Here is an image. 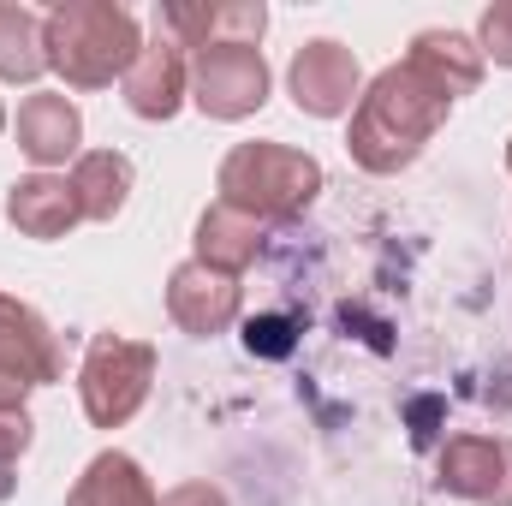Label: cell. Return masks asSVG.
<instances>
[{
	"instance_id": "1",
	"label": "cell",
	"mask_w": 512,
	"mask_h": 506,
	"mask_svg": "<svg viewBox=\"0 0 512 506\" xmlns=\"http://www.w3.org/2000/svg\"><path fill=\"white\" fill-rule=\"evenodd\" d=\"M447 114H453V90L435 84L423 66L399 60L358 96L346 149H352V161L364 173H399V167H411L423 155V143L435 131L447 126Z\"/></svg>"
},
{
	"instance_id": "2",
	"label": "cell",
	"mask_w": 512,
	"mask_h": 506,
	"mask_svg": "<svg viewBox=\"0 0 512 506\" xmlns=\"http://www.w3.org/2000/svg\"><path fill=\"white\" fill-rule=\"evenodd\" d=\"M42 48L72 90H102L131 72V60L143 54V36H137V18L114 0H60L42 18Z\"/></svg>"
},
{
	"instance_id": "3",
	"label": "cell",
	"mask_w": 512,
	"mask_h": 506,
	"mask_svg": "<svg viewBox=\"0 0 512 506\" xmlns=\"http://www.w3.org/2000/svg\"><path fill=\"white\" fill-rule=\"evenodd\" d=\"M221 203L262 221H298L322 191V161L286 143H239L221 161Z\"/></svg>"
},
{
	"instance_id": "4",
	"label": "cell",
	"mask_w": 512,
	"mask_h": 506,
	"mask_svg": "<svg viewBox=\"0 0 512 506\" xmlns=\"http://www.w3.org/2000/svg\"><path fill=\"white\" fill-rule=\"evenodd\" d=\"M155 381V346L143 340H120V334H96L78 370V393H84V417L96 429H120L137 417V405L149 399Z\"/></svg>"
},
{
	"instance_id": "5",
	"label": "cell",
	"mask_w": 512,
	"mask_h": 506,
	"mask_svg": "<svg viewBox=\"0 0 512 506\" xmlns=\"http://www.w3.org/2000/svg\"><path fill=\"white\" fill-rule=\"evenodd\" d=\"M191 102L209 120H251L268 102V60L256 42H209L191 54Z\"/></svg>"
},
{
	"instance_id": "6",
	"label": "cell",
	"mask_w": 512,
	"mask_h": 506,
	"mask_svg": "<svg viewBox=\"0 0 512 506\" xmlns=\"http://www.w3.org/2000/svg\"><path fill=\"white\" fill-rule=\"evenodd\" d=\"M286 84H292L298 114H310V120H340V114H352L358 96H364L358 54L340 48V42H304V48L292 54Z\"/></svg>"
},
{
	"instance_id": "7",
	"label": "cell",
	"mask_w": 512,
	"mask_h": 506,
	"mask_svg": "<svg viewBox=\"0 0 512 506\" xmlns=\"http://www.w3.org/2000/svg\"><path fill=\"white\" fill-rule=\"evenodd\" d=\"M435 483L459 501L477 506H512V435H453L435 459Z\"/></svg>"
},
{
	"instance_id": "8",
	"label": "cell",
	"mask_w": 512,
	"mask_h": 506,
	"mask_svg": "<svg viewBox=\"0 0 512 506\" xmlns=\"http://www.w3.org/2000/svg\"><path fill=\"white\" fill-rule=\"evenodd\" d=\"M167 316H173L185 334H197V340L227 334V328L239 322V280L221 274V268H203V262L191 256V262H179L173 280H167Z\"/></svg>"
},
{
	"instance_id": "9",
	"label": "cell",
	"mask_w": 512,
	"mask_h": 506,
	"mask_svg": "<svg viewBox=\"0 0 512 506\" xmlns=\"http://www.w3.org/2000/svg\"><path fill=\"white\" fill-rule=\"evenodd\" d=\"M120 84H126V108L137 120H173L191 96V60L173 36H155V42H143V54L131 60Z\"/></svg>"
},
{
	"instance_id": "10",
	"label": "cell",
	"mask_w": 512,
	"mask_h": 506,
	"mask_svg": "<svg viewBox=\"0 0 512 506\" xmlns=\"http://www.w3.org/2000/svg\"><path fill=\"white\" fill-rule=\"evenodd\" d=\"M0 376H18L30 387H48L66 376V352H60L54 328L6 292H0Z\"/></svg>"
},
{
	"instance_id": "11",
	"label": "cell",
	"mask_w": 512,
	"mask_h": 506,
	"mask_svg": "<svg viewBox=\"0 0 512 506\" xmlns=\"http://www.w3.org/2000/svg\"><path fill=\"white\" fill-rule=\"evenodd\" d=\"M155 24H161V36H173L179 48H209V42H262V30H268V6L262 0H221V6H185V0H173V6H161L155 12Z\"/></svg>"
},
{
	"instance_id": "12",
	"label": "cell",
	"mask_w": 512,
	"mask_h": 506,
	"mask_svg": "<svg viewBox=\"0 0 512 506\" xmlns=\"http://www.w3.org/2000/svg\"><path fill=\"white\" fill-rule=\"evenodd\" d=\"M6 221H12L24 239H66V233L84 221V203H78L72 179L30 173V179L12 185V197H6Z\"/></svg>"
},
{
	"instance_id": "13",
	"label": "cell",
	"mask_w": 512,
	"mask_h": 506,
	"mask_svg": "<svg viewBox=\"0 0 512 506\" xmlns=\"http://www.w3.org/2000/svg\"><path fill=\"white\" fill-rule=\"evenodd\" d=\"M84 143V120H78V108L66 102V96H30L24 108H18V149L36 161V167H60V161H72V155H84L78 149Z\"/></svg>"
},
{
	"instance_id": "14",
	"label": "cell",
	"mask_w": 512,
	"mask_h": 506,
	"mask_svg": "<svg viewBox=\"0 0 512 506\" xmlns=\"http://www.w3.org/2000/svg\"><path fill=\"white\" fill-rule=\"evenodd\" d=\"M262 251V227H256L251 215H239V209H227V203H215V209H203V221H197V262L203 268H221V274H245Z\"/></svg>"
},
{
	"instance_id": "15",
	"label": "cell",
	"mask_w": 512,
	"mask_h": 506,
	"mask_svg": "<svg viewBox=\"0 0 512 506\" xmlns=\"http://www.w3.org/2000/svg\"><path fill=\"white\" fill-rule=\"evenodd\" d=\"M66 506H161V501H155V489H149V477L131 453H96L84 465V477L72 483Z\"/></svg>"
},
{
	"instance_id": "16",
	"label": "cell",
	"mask_w": 512,
	"mask_h": 506,
	"mask_svg": "<svg viewBox=\"0 0 512 506\" xmlns=\"http://www.w3.org/2000/svg\"><path fill=\"white\" fill-rule=\"evenodd\" d=\"M411 66H423L435 84H447L453 90V102L459 96H471L477 84H483V48L471 42V36H459V30H423L417 42H411V54H405Z\"/></svg>"
},
{
	"instance_id": "17",
	"label": "cell",
	"mask_w": 512,
	"mask_h": 506,
	"mask_svg": "<svg viewBox=\"0 0 512 506\" xmlns=\"http://www.w3.org/2000/svg\"><path fill=\"white\" fill-rule=\"evenodd\" d=\"M72 191L84 203V221H114L131 197V161L120 149H84L72 161Z\"/></svg>"
},
{
	"instance_id": "18",
	"label": "cell",
	"mask_w": 512,
	"mask_h": 506,
	"mask_svg": "<svg viewBox=\"0 0 512 506\" xmlns=\"http://www.w3.org/2000/svg\"><path fill=\"white\" fill-rule=\"evenodd\" d=\"M48 72V48H42V18L30 6L0 0V78L6 84H36Z\"/></svg>"
},
{
	"instance_id": "19",
	"label": "cell",
	"mask_w": 512,
	"mask_h": 506,
	"mask_svg": "<svg viewBox=\"0 0 512 506\" xmlns=\"http://www.w3.org/2000/svg\"><path fill=\"white\" fill-rule=\"evenodd\" d=\"M30 411H0V501H12V489H18V459H24V447H30Z\"/></svg>"
},
{
	"instance_id": "20",
	"label": "cell",
	"mask_w": 512,
	"mask_h": 506,
	"mask_svg": "<svg viewBox=\"0 0 512 506\" xmlns=\"http://www.w3.org/2000/svg\"><path fill=\"white\" fill-rule=\"evenodd\" d=\"M477 42H483V60L512 66V0H495L477 24Z\"/></svg>"
},
{
	"instance_id": "21",
	"label": "cell",
	"mask_w": 512,
	"mask_h": 506,
	"mask_svg": "<svg viewBox=\"0 0 512 506\" xmlns=\"http://www.w3.org/2000/svg\"><path fill=\"white\" fill-rule=\"evenodd\" d=\"M161 506H227V495H221L215 483H179Z\"/></svg>"
},
{
	"instance_id": "22",
	"label": "cell",
	"mask_w": 512,
	"mask_h": 506,
	"mask_svg": "<svg viewBox=\"0 0 512 506\" xmlns=\"http://www.w3.org/2000/svg\"><path fill=\"white\" fill-rule=\"evenodd\" d=\"M245 346L251 352H286V322H251L245 328Z\"/></svg>"
},
{
	"instance_id": "23",
	"label": "cell",
	"mask_w": 512,
	"mask_h": 506,
	"mask_svg": "<svg viewBox=\"0 0 512 506\" xmlns=\"http://www.w3.org/2000/svg\"><path fill=\"white\" fill-rule=\"evenodd\" d=\"M507 173H512V143H507Z\"/></svg>"
},
{
	"instance_id": "24",
	"label": "cell",
	"mask_w": 512,
	"mask_h": 506,
	"mask_svg": "<svg viewBox=\"0 0 512 506\" xmlns=\"http://www.w3.org/2000/svg\"><path fill=\"white\" fill-rule=\"evenodd\" d=\"M0 131H6V108H0Z\"/></svg>"
}]
</instances>
